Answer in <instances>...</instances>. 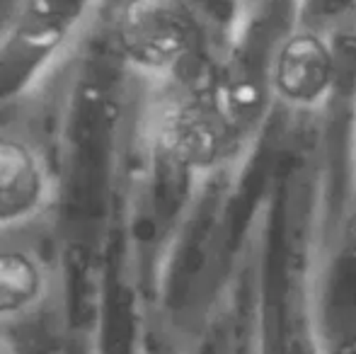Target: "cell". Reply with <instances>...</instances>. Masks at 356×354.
<instances>
[{
  "label": "cell",
  "mask_w": 356,
  "mask_h": 354,
  "mask_svg": "<svg viewBox=\"0 0 356 354\" xmlns=\"http://www.w3.org/2000/svg\"><path fill=\"white\" fill-rule=\"evenodd\" d=\"M54 197V175L39 146L0 129V233L37 221Z\"/></svg>",
  "instance_id": "6da1fadb"
},
{
  "label": "cell",
  "mask_w": 356,
  "mask_h": 354,
  "mask_svg": "<svg viewBox=\"0 0 356 354\" xmlns=\"http://www.w3.org/2000/svg\"><path fill=\"white\" fill-rule=\"evenodd\" d=\"M184 32L177 0H131L119 22L124 54L145 71L172 66L184 49Z\"/></svg>",
  "instance_id": "7a4b0ae2"
},
{
  "label": "cell",
  "mask_w": 356,
  "mask_h": 354,
  "mask_svg": "<svg viewBox=\"0 0 356 354\" xmlns=\"http://www.w3.org/2000/svg\"><path fill=\"white\" fill-rule=\"evenodd\" d=\"M49 291V272L34 252L0 246V325H15L39 311Z\"/></svg>",
  "instance_id": "3957f363"
}]
</instances>
